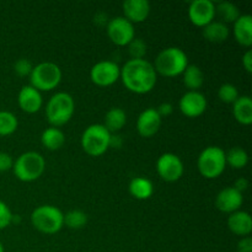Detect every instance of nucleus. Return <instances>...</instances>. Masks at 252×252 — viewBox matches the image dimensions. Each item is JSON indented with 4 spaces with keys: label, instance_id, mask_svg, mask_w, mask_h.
Instances as JSON below:
<instances>
[{
    "label": "nucleus",
    "instance_id": "1",
    "mask_svg": "<svg viewBox=\"0 0 252 252\" xmlns=\"http://www.w3.org/2000/svg\"><path fill=\"white\" fill-rule=\"evenodd\" d=\"M120 79L130 93L143 95L155 88L158 74L147 59H129L121 68Z\"/></svg>",
    "mask_w": 252,
    "mask_h": 252
},
{
    "label": "nucleus",
    "instance_id": "2",
    "mask_svg": "<svg viewBox=\"0 0 252 252\" xmlns=\"http://www.w3.org/2000/svg\"><path fill=\"white\" fill-rule=\"evenodd\" d=\"M189 65V57L184 49L179 47H167L158 54L154 63L157 74L166 78H175L182 75Z\"/></svg>",
    "mask_w": 252,
    "mask_h": 252
},
{
    "label": "nucleus",
    "instance_id": "3",
    "mask_svg": "<svg viewBox=\"0 0 252 252\" xmlns=\"http://www.w3.org/2000/svg\"><path fill=\"white\" fill-rule=\"evenodd\" d=\"M75 102L70 94L57 93L48 100L46 106V117L51 127H62L73 118Z\"/></svg>",
    "mask_w": 252,
    "mask_h": 252
},
{
    "label": "nucleus",
    "instance_id": "4",
    "mask_svg": "<svg viewBox=\"0 0 252 252\" xmlns=\"http://www.w3.org/2000/svg\"><path fill=\"white\" fill-rule=\"evenodd\" d=\"M46 170V160L39 153L26 152L20 155L12 165V172L22 182L38 180Z\"/></svg>",
    "mask_w": 252,
    "mask_h": 252
},
{
    "label": "nucleus",
    "instance_id": "5",
    "mask_svg": "<svg viewBox=\"0 0 252 252\" xmlns=\"http://www.w3.org/2000/svg\"><path fill=\"white\" fill-rule=\"evenodd\" d=\"M31 223L36 230L42 234H57L64 226V214L58 207L43 204L33 209Z\"/></svg>",
    "mask_w": 252,
    "mask_h": 252
},
{
    "label": "nucleus",
    "instance_id": "6",
    "mask_svg": "<svg viewBox=\"0 0 252 252\" xmlns=\"http://www.w3.org/2000/svg\"><path fill=\"white\" fill-rule=\"evenodd\" d=\"M111 133L101 123L90 125L81 134V148L88 155L101 157L110 149Z\"/></svg>",
    "mask_w": 252,
    "mask_h": 252
},
{
    "label": "nucleus",
    "instance_id": "7",
    "mask_svg": "<svg viewBox=\"0 0 252 252\" xmlns=\"http://www.w3.org/2000/svg\"><path fill=\"white\" fill-rule=\"evenodd\" d=\"M197 167H198L199 174L204 179H217L225 171V152L217 145L204 148L199 154L198 160H197Z\"/></svg>",
    "mask_w": 252,
    "mask_h": 252
},
{
    "label": "nucleus",
    "instance_id": "8",
    "mask_svg": "<svg viewBox=\"0 0 252 252\" xmlns=\"http://www.w3.org/2000/svg\"><path fill=\"white\" fill-rule=\"evenodd\" d=\"M62 70L56 63L43 62L33 66L30 75V83L32 88L41 91H52L61 84Z\"/></svg>",
    "mask_w": 252,
    "mask_h": 252
},
{
    "label": "nucleus",
    "instance_id": "9",
    "mask_svg": "<svg viewBox=\"0 0 252 252\" xmlns=\"http://www.w3.org/2000/svg\"><path fill=\"white\" fill-rule=\"evenodd\" d=\"M107 36L116 46H128L135 38L134 25L123 16L113 17L107 22Z\"/></svg>",
    "mask_w": 252,
    "mask_h": 252
},
{
    "label": "nucleus",
    "instance_id": "10",
    "mask_svg": "<svg viewBox=\"0 0 252 252\" xmlns=\"http://www.w3.org/2000/svg\"><path fill=\"white\" fill-rule=\"evenodd\" d=\"M158 175L166 182H176L182 177L185 171L181 158L174 153L160 155L157 161Z\"/></svg>",
    "mask_w": 252,
    "mask_h": 252
},
{
    "label": "nucleus",
    "instance_id": "11",
    "mask_svg": "<svg viewBox=\"0 0 252 252\" xmlns=\"http://www.w3.org/2000/svg\"><path fill=\"white\" fill-rule=\"evenodd\" d=\"M121 76V68L112 61H101L90 70V79L95 85L107 88L113 85Z\"/></svg>",
    "mask_w": 252,
    "mask_h": 252
},
{
    "label": "nucleus",
    "instance_id": "12",
    "mask_svg": "<svg viewBox=\"0 0 252 252\" xmlns=\"http://www.w3.org/2000/svg\"><path fill=\"white\" fill-rule=\"evenodd\" d=\"M216 17V4L211 0H194L189 2V19L194 26L202 27L207 26L214 21Z\"/></svg>",
    "mask_w": 252,
    "mask_h": 252
},
{
    "label": "nucleus",
    "instance_id": "13",
    "mask_svg": "<svg viewBox=\"0 0 252 252\" xmlns=\"http://www.w3.org/2000/svg\"><path fill=\"white\" fill-rule=\"evenodd\" d=\"M206 96L199 91H187L180 98L179 108L184 116L189 118H197L203 115L207 110Z\"/></svg>",
    "mask_w": 252,
    "mask_h": 252
},
{
    "label": "nucleus",
    "instance_id": "14",
    "mask_svg": "<svg viewBox=\"0 0 252 252\" xmlns=\"http://www.w3.org/2000/svg\"><path fill=\"white\" fill-rule=\"evenodd\" d=\"M162 118L158 113L157 108L149 107L147 110L142 111L138 116L137 120V130L140 137L150 138L154 137L159 132L161 127Z\"/></svg>",
    "mask_w": 252,
    "mask_h": 252
},
{
    "label": "nucleus",
    "instance_id": "15",
    "mask_svg": "<svg viewBox=\"0 0 252 252\" xmlns=\"http://www.w3.org/2000/svg\"><path fill=\"white\" fill-rule=\"evenodd\" d=\"M244 203L243 193L236 191L234 187H225L216 197V207L223 213H234L240 211Z\"/></svg>",
    "mask_w": 252,
    "mask_h": 252
},
{
    "label": "nucleus",
    "instance_id": "16",
    "mask_svg": "<svg viewBox=\"0 0 252 252\" xmlns=\"http://www.w3.org/2000/svg\"><path fill=\"white\" fill-rule=\"evenodd\" d=\"M17 103L24 112L32 115L41 110L43 98L38 90L32 88L31 85H25L22 86L17 96Z\"/></svg>",
    "mask_w": 252,
    "mask_h": 252
},
{
    "label": "nucleus",
    "instance_id": "17",
    "mask_svg": "<svg viewBox=\"0 0 252 252\" xmlns=\"http://www.w3.org/2000/svg\"><path fill=\"white\" fill-rule=\"evenodd\" d=\"M123 17L129 22L140 24L145 21L150 14V2L148 0H126L122 4Z\"/></svg>",
    "mask_w": 252,
    "mask_h": 252
},
{
    "label": "nucleus",
    "instance_id": "18",
    "mask_svg": "<svg viewBox=\"0 0 252 252\" xmlns=\"http://www.w3.org/2000/svg\"><path fill=\"white\" fill-rule=\"evenodd\" d=\"M228 228L235 235L246 238L252 231V218L245 211L234 212L228 218Z\"/></svg>",
    "mask_w": 252,
    "mask_h": 252
},
{
    "label": "nucleus",
    "instance_id": "19",
    "mask_svg": "<svg viewBox=\"0 0 252 252\" xmlns=\"http://www.w3.org/2000/svg\"><path fill=\"white\" fill-rule=\"evenodd\" d=\"M234 36L236 42L243 47L250 48L252 44V16L251 15H241L234 22Z\"/></svg>",
    "mask_w": 252,
    "mask_h": 252
},
{
    "label": "nucleus",
    "instance_id": "20",
    "mask_svg": "<svg viewBox=\"0 0 252 252\" xmlns=\"http://www.w3.org/2000/svg\"><path fill=\"white\" fill-rule=\"evenodd\" d=\"M234 118L243 126H250L252 123V100L250 96H239L233 103Z\"/></svg>",
    "mask_w": 252,
    "mask_h": 252
},
{
    "label": "nucleus",
    "instance_id": "21",
    "mask_svg": "<svg viewBox=\"0 0 252 252\" xmlns=\"http://www.w3.org/2000/svg\"><path fill=\"white\" fill-rule=\"evenodd\" d=\"M128 189H129L130 196L134 197L135 199L145 201V199H149L154 193V185L147 177L138 176L132 179V181L129 182V186H128Z\"/></svg>",
    "mask_w": 252,
    "mask_h": 252
},
{
    "label": "nucleus",
    "instance_id": "22",
    "mask_svg": "<svg viewBox=\"0 0 252 252\" xmlns=\"http://www.w3.org/2000/svg\"><path fill=\"white\" fill-rule=\"evenodd\" d=\"M203 37L212 43H221L229 38L230 30L221 21H212L203 27Z\"/></svg>",
    "mask_w": 252,
    "mask_h": 252
},
{
    "label": "nucleus",
    "instance_id": "23",
    "mask_svg": "<svg viewBox=\"0 0 252 252\" xmlns=\"http://www.w3.org/2000/svg\"><path fill=\"white\" fill-rule=\"evenodd\" d=\"M41 143L46 149L51 152L59 150L65 143V134L57 127H48L42 132Z\"/></svg>",
    "mask_w": 252,
    "mask_h": 252
},
{
    "label": "nucleus",
    "instance_id": "24",
    "mask_svg": "<svg viewBox=\"0 0 252 252\" xmlns=\"http://www.w3.org/2000/svg\"><path fill=\"white\" fill-rule=\"evenodd\" d=\"M127 123V115L121 107H112L105 116L103 126L111 134H117Z\"/></svg>",
    "mask_w": 252,
    "mask_h": 252
},
{
    "label": "nucleus",
    "instance_id": "25",
    "mask_svg": "<svg viewBox=\"0 0 252 252\" xmlns=\"http://www.w3.org/2000/svg\"><path fill=\"white\" fill-rule=\"evenodd\" d=\"M182 76H184V85L189 89V91H198L203 86L204 74L198 65L189 64L182 73Z\"/></svg>",
    "mask_w": 252,
    "mask_h": 252
},
{
    "label": "nucleus",
    "instance_id": "26",
    "mask_svg": "<svg viewBox=\"0 0 252 252\" xmlns=\"http://www.w3.org/2000/svg\"><path fill=\"white\" fill-rule=\"evenodd\" d=\"M216 15L221 19L223 24H234L241 16L240 10L230 1H221L216 5Z\"/></svg>",
    "mask_w": 252,
    "mask_h": 252
},
{
    "label": "nucleus",
    "instance_id": "27",
    "mask_svg": "<svg viewBox=\"0 0 252 252\" xmlns=\"http://www.w3.org/2000/svg\"><path fill=\"white\" fill-rule=\"evenodd\" d=\"M225 159L226 165L231 166L233 169L240 170L248 165L249 155L246 150L243 149V148L234 147L228 153H225Z\"/></svg>",
    "mask_w": 252,
    "mask_h": 252
},
{
    "label": "nucleus",
    "instance_id": "28",
    "mask_svg": "<svg viewBox=\"0 0 252 252\" xmlns=\"http://www.w3.org/2000/svg\"><path fill=\"white\" fill-rule=\"evenodd\" d=\"M19 127L17 117L9 111H0V137L11 135Z\"/></svg>",
    "mask_w": 252,
    "mask_h": 252
},
{
    "label": "nucleus",
    "instance_id": "29",
    "mask_svg": "<svg viewBox=\"0 0 252 252\" xmlns=\"http://www.w3.org/2000/svg\"><path fill=\"white\" fill-rule=\"evenodd\" d=\"M88 224V214L79 209H73L68 213L64 214V225L68 226L69 229H78L84 228Z\"/></svg>",
    "mask_w": 252,
    "mask_h": 252
},
{
    "label": "nucleus",
    "instance_id": "30",
    "mask_svg": "<svg viewBox=\"0 0 252 252\" xmlns=\"http://www.w3.org/2000/svg\"><path fill=\"white\" fill-rule=\"evenodd\" d=\"M239 90L233 84H223L218 90L219 100L223 101L224 103H231L233 105L239 98Z\"/></svg>",
    "mask_w": 252,
    "mask_h": 252
},
{
    "label": "nucleus",
    "instance_id": "31",
    "mask_svg": "<svg viewBox=\"0 0 252 252\" xmlns=\"http://www.w3.org/2000/svg\"><path fill=\"white\" fill-rule=\"evenodd\" d=\"M147 49V43L142 38H134L128 44V53H129L130 59H144Z\"/></svg>",
    "mask_w": 252,
    "mask_h": 252
},
{
    "label": "nucleus",
    "instance_id": "32",
    "mask_svg": "<svg viewBox=\"0 0 252 252\" xmlns=\"http://www.w3.org/2000/svg\"><path fill=\"white\" fill-rule=\"evenodd\" d=\"M32 69H33V65H32L31 62L26 58H20L19 61L15 62L14 64L15 73H16L19 76H21V78L31 75Z\"/></svg>",
    "mask_w": 252,
    "mask_h": 252
},
{
    "label": "nucleus",
    "instance_id": "33",
    "mask_svg": "<svg viewBox=\"0 0 252 252\" xmlns=\"http://www.w3.org/2000/svg\"><path fill=\"white\" fill-rule=\"evenodd\" d=\"M12 217L14 214L9 206L5 202L0 201V230H4L10 226V224H12Z\"/></svg>",
    "mask_w": 252,
    "mask_h": 252
},
{
    "label": "nucleus",
    "instance_id": "34",
    "mask_svg": "<svg viewBox=\"0 0 252 252\" xmlns=\"http://www.w3.org/2000/svg\"><path fill=\"white\" fill-rule=\"evenodd\" d=\"M12 165H14V160H12L11 155L7 154V153L0 152V172L12 170Z\"/></svg>",
    "mask_w": 252,
    "mask_h": 252
},
{
    "label": "nucleus",
    "instance_id": "35",
    "mask_svg": "<svg viewBox=\"0 0 252 252\" xmlns=\"http://www.w3.org/2000/svg\"><path fill=\"white\" fill-rule=\"evenodd\" d=\"M238 252H252V239L250 236L243 238L239 241Z\"/></svg>",
    "mask_w": 252,
    "mask_h": 252
},
{
    "label": "nucleus",
    "instance_id": "36",
    "mask_svg": "<svg viewBox=\"0 0 252 252\" xmlns=\"http://www.w3.org/2000/svg\"><path fill=\"white\" fill-rule=\"evenodd\" d=\"M157 111H158V113H159L160 117H161V118L162 117H167V116L171 115L172 111H174V106H172L171 103H169V102H164L157 108Z\"/></svg>",
    "mask_w": 252,
    "mask_h": 252
},
{
    "label": "nucleus",
    "instance_id": "37",
    "mask_svg": "<svg viewBox=\"0 0 252 252\" xmlns=\"http://www.w3.org/2000/svg\"><path fill=\"white\" fill-rule=\"evenodd\" d=\"M243 66L249 74L252 73V51L249 49L243 56Z\"/></svg>",
    "mask_w": 252,
    "mask_h": 252
},
{
    "label": "nucleus",
    "instance_id": "38",
    "mask_svg": "<svg viewBox=\"0 0 252 252\" xmlns=\"http://www.w3.org/2000/svg\"><path fill=\"white\" fill-rule=\"evenodd\" d=\"M249 187V181L248 179H245V177H240V179H238L235 181V184H234V189H236V191H239L240 193H244V192L248 189Z\"/></svg>",
    "mask_w": 252,
    "mask_h": 252
},
{
    "label": "nucleus",
    "instance_id": "39",
    "mask_svg": "<svg viewBox=\"0 0 252 252\" xmlns=\"http://www.w3.org/2000/svg\"><path fill=\"white\" fill-rule=\"evenodd\" d=\"M122 138L118 134H111V140H110V147H115L117 149H120L122 147Z\"/></svg>",
    "mask_w": 252,
    "mask_h": 252
},
{
    "label": "nucleus",
    "instance_id": "40",
    "mask_svg": "<svg viewBox=\"0 0 252 252\" xmlns=\"http://www.w3.org/2000/svg\"><path fill=\"white\" fill-rule=\"evenodd\" d=\"M0 252H5L4 251V246H2L1 243H0Z\"/></svg>",
    "mask_w": 252,
    "mask_h": 252
},
{
    "label": "nucleus",
    "instance_id": "41",
    "mask_svg": "<svg viewBox=\"0 0 252 252\" xmlns=\"http://www.w3.org/2000/svg\"><path fill=\"white\" fill-rule=\"evenodd\" d=\"M120 252H125V251H120Z\"/></svg>",
    "mask_w": 252,
    "mask_h": 252
}]
</instances>
